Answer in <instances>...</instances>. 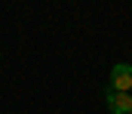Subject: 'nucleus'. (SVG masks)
Here are the masks:
<instances>
[{
    "mask_svg": "<svg viewBox=\"0 0 132 114\" xmlns=\"http://www.w3.org/2000/svg\"><path fill=\"white\" fill-rule=\"evenodd\" d=\"M108 93H132V65L120 62V65H114V68H111Z\"/></svg>",
    "mask_w": 132,
    "mask_h": 114,
    "instance_id": "nucleus-1",
    "label": "nucleus"
},
{
    "mask_svg": "<svg viewBox=\"0 0 132 114\" xmlns=\"http://www.w3.org/2000/svg\"><path fill=\"white\" fill-rule=\"evenodd\" d=\"M104 102L111 114H132V93H108L104 89Z\"/></svg>",
    "mask_w": 132,
    "mask_h": 114,
    "instance_id": "nucleus-2",
    "label": "nucleus"
}]
</instances>
